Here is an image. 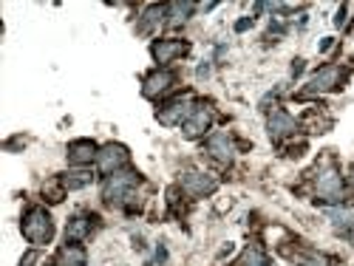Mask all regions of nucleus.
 Segmentation results:
<instances>
[{
	"instance_id": "nucleus-23",
	"label": "nucleus",
	"mask_w": 354,
	"mask_h": 266,
	"mask_svg": "<svg viewBox=\"0 0 354 266\" xmlns=\"http://www.w3.org/2000/svg\"><path fill=\"white\" fill-rule=\"evenodd\" d=\"M304 71V60H295V66H292V74H301Z\"/></svg>"
},
{
	"instance_id": "nucleus-22",
	"label": "nucleus",
	"mask_w": 354,
	"mask_h": 266,
	"mask_svg": "<svg viewBox=\"0 0 354 266\" xmlns=\"http://www.w3.org/2000/svg\"><path fill=\"white\" fill-rule=\"evenodd\" d=\"M250 26H252V17H247V20H239V23H235V32H247Z\"/></svg>"
},
{
	"instance_id": "nucleus-19",
	"label": "nucleus",
	"mask_w": 354,
	"mask_h": 266,
	"mask_svg": "<svg viewBox=\"0 0 354 266\" xmlns=\"http://www.w3.org/2000/svg\"><path fill=\"white\" fill-rule=\"evenodd\" d=\"M241 266H270V263H267V258H263L261 249L250 247V249L244 252V258H241Z\"/></svg>"
},
{
	"instance_id": "nucleus-3",
	"label": "nucleus",
	"mask_w": 354,
	"mask_h": 266,
	"mask_svg": "<svg viewBox=\"0 0 354 266\" xmlns=\"http://www.w3.org/2000/svg\"><path fill=\"white\" fill-rule=\"evenodd\" d=\"M343 82V71L337 66H326V68H320L312 79H309V88H306V94H323V91H335V88Z\"/></svg>"
},
{
	"instance_id": "nucleus-21",
	"label": "nucleus",
	"mask_w": 354,
	"mask_h": 266,
	"mask_svg": "<svg viewBox=\"0 0 354 266\" xmlns=\"http://www.w3.org/2000/svg\"><path fill=\"white\" fill-rule=\"evenodd\" d=\"M196 77H198V79H207V77H210V63H201L198 71H196Z\"/></svg>"
},
{
	"instance_id": "nucleus-25",
	"label": "nucleus",
	"mask_w": 354,
	"mask_h": 266,
	"mask_svg": "<svg viewBox=\"0 0 354 266\" xmlns=\"http://www.w3.org/2000/svg\"><path fill=\"white\" fill-rule=\"evenodd\" d=\"M329 48H332V37H326V40L320 43V51H329Z\"/></svg>"
},
{
	"instance_id": "nucleus-18",
	"label": "nucleus",
	"mask_w": 354,
	"mask_h": 266,
	"mask_svg": "<svg viewBox=\"0 0 354 266\" xmlns=\"http://www.w3.org/2000/svg\"><path fill=\"white\" fill-rule=\"evenodd\" d=\"M165 15H167V12H165L162 6H151V9L145 12V23H142V32H147V28H153L156 23H162V20H165Z\"/></svg>"
},
{
	"instance_id": "nucleus-10",
	"label": "nucleus",
	"mask_w": 354,
	"mask_h": 266,
	"mask_svg": "<svg viewBox=\"0 0 354 266\" xmlns=\"http://www.w3.org/2000/svg\"><path fill=\"white\" fill-rule=\"evenodd\" d=\"M170 85H173V74H170V71H153L151 77L145 79L142 94H145V97H151V99H156L159 94L170 91Z\"/></svg>"
},
{
	"instance_id": "nucleus-12",
	"label": "nucleus",
	"mask_w": 354,
	"mask_h": 266,
	"mask_svg": "<svg viewBox=\"0 0 354 266\" xmlns=\"http://www.w3.org/2000/svg\"><path fill=\"white\" fill-rule=\"evenodd\" d=\"M97 144L88 142V139H80V142H71L68 144V162L71 164H88L91 159H97Z\"/></svg>"
},
{
	"instance_id": "nucleus-11",
	"label": "nucleus",
	"mask_w": 354,
	"mask_h": 266,
	"mask_svg": "<svg viewBox=\"0 0 354 266\" xmlns=\"http://www.w3.org/2000/svg\"><path fill=\"white\" fill-rule=\"evenodd\" d=\"M185 51H187V43H182V40H159V43H153L156 63H173L176 57H182Z\"/></svg>"
},
{
	"instance_id": "nucleus-7",
	"label": "nucleus",
	"mask_w": 354,
	"mask_h": 266,
	"mask_svg": "<svg viewBox=\"0 0 354 266\" xmlns=\"http://www.w3.org/2000/svg\"><path fill=\"white\" fill-rule=\"evenodd\" d=\"M97 162H100L102 173H120V167L128 162V151L122 144H105L97 156Z\"/></svg>"
},
{
	"instance_id": "nucleus-9",
	"label": "nucleus",
	"mask_w": 354,
	"mask_h": 266,
	"mask_svg": "<svg viewBox=\"0 0 354 266\" xmlns=\"http://www.w3.org/2000/svg\"><path fill=\"white\" fill-rule=\"evenodd\" d=\"M267 128H270V136L275 142H281V139H286V136H292L295 131H298V125H295V120H292L286 111H272Z\"/></svg>"
},
{
	"instance_id": "nucleus-8",
	"label": "nucleus",
	"mask_w": 354,
	"mask_h": 266,
	"mask_svg": "<svg viewBox=\"0 0 354 266\" xmlns=\"http://www.w3.org/2000/svg\"><path fill=\"white\" fill-rule=\"evenodd\" d=\"M185 136L187 139H196V136H201L204 131L210 128V108L207 105H196L193 111H190V116L185 120Z\"/></svg>"
},
{
	"instance_id": "nucleus-13",
	"label": "nucleus",
	"mask_w": 354,
	"mask_h": 266,
	"mask_svg": "<svg viewBox=\"0 0 354 266\" xmlns=\"http://www.w3.org/2000/svg\"><path fill=\"white\" fill-rule=\"evenodd\" d=\"M207 153L213 156V159H218V162H232V142H230V136L227 133H213L210 139H207Z\"/></svg>"
},
{
	"instance_id": "nucleus-14",
	"label": "nucleus",
	"mask_w": 354,
	"mask_h": 266,
	"mask_svg": "<svg viewBox=\"0 0 354 266\" xmlns=\"http://www.w3.org/2000/svg\"><path fill=\"white\" fill-rule=\"evenodd\" d=\"M91 221H97L94 216H85V213H77L71 221H68V227H66V235L71 241H80V238H85L88 232H91Z\"/></svg>"
},
{
	"instance_id": "nucleus-17",
	"label": "nucleus",
	"mask_w": 354,
	"mask_h": 266,
	"mask_svg": "<svg viewBox=\"0 0 354 266\" xmlns=\"http://www.w3.org/2000/svg\"><path fill=\"white\" fill-rule=\"evenodd\" d=\"M170 23L173 26H179V23H185L190 15H193V3H170Z\"/></svg>"
},
{
	"instance_id": "nucleus-16",
	"label": "nucleus",
	"mask_w": 354,
	"mask_h": 266,
	"mask_svg": "<svg viewBox=\"0 0 354 266\" xmlns=\"http://www.w3.org/2000/svg\"><path fill=\"white\" fill-rule=\"evenodd\" d=\"M91 182H94V175L85 173V170H80V173H66L63 187H66V190H82V187H88Z\"/></svg>"
},
{
	"instance_id": "nucleus-24",
	"label": "nucleus",
	"mask_w": 354,
	"mask_h": 266,
	"mask_svg": "<svg viewBox=\"0 0 354 266\" xmlns=\"http://www.w3.org/2000/svg\"><path fill=\"white\" fill-rule=\"evenodd\" d=\"M343 17H346V6L337 12V17H335V26H343Z\"/></svg>"
},
{
	"instance_id": "nucleus-20",
	"label": "nucleus",
	"mask_w": 354,
	"mask_h": 266,
	"mask_svg": "<svg viewBox=\"0 0 354 266\" xmlns=\"http://www.w3.org/2000/svg\"><path fill=\"white\" fill-rule=\"evenodd\" d=\"M301 266H329V260L323 258V255H317V252H306L301 258Z\"/></svg>"
},
{
	"instance_id": "nucleus-26",
	"label": "nucleus",
	"mask_w": 354,
	"mask_h": 266,
	"mask_svg": "<svg viewBox=\"0 0 354 266\" xmlns=\"http://www.w3.org/2000/svg\"><path fill=\"white\" fill-rule=\"evenodd\" d=\"M156 258H159V260H165V258H167V249H165V247H159V252H156Z\"/></svg>"
},
{
	"instance_id": "nucleus-4",
	"label": "nucleus",
	"mask_w": 354,
	"mask_h": 266,
	"mask_svg": "<svg viewBox=\"0 0 354 266\" xmlns=\"http://www.w3.org/2000/svg\"><path fill=\"white\" fill-rule=\"evenodd\" d=\"M216 187H218V182L213 179V175H207V173H185L182 175V190L187 196L201 198V196H210Z\"/></svg>"
},
{
	"instance_id": "nucleus-15",
	"label": "nucleus",
	"mask_w": 354,
	"mask_h": 266,
	"mask_svg": "<svg viewBox=\"0 0 354 266\" xmlns=\"http://www.w3.org/2000/svg\"><path fill=\"white\" fill-rule=\"evenodd\" d=\"M57 266H85V252H82V247H74V244L63 247V249H60V258H57Z\"/></svg>"
},
{
	"instance_id": "nucleus-5",
	"label": "nucleus",
	"mask_w": 354,
	"mask_h": 266,
	"mask_svg": "<svg viewBox=\"0 0 354 266\" xmlns=\"http://www.w3.org/2000/svg\"><path fill=\"white\" fill-rule=\"evenodd\" d=\"M317 196L323 201H332V204H337L343 198V179H340L337 170H326V173L317 175Z\"/></svg>"
},
{
	"instance_id": "nucleus-1",
	"label": "nucleus",
	"mask_w": 354,
	"mask_h": 266,
	"mask_svg": "<svg viewBox=\"0 0 354 266\" xmlns=\"http://www.w3.org/2000/svg\"><path fill=\"white\" fill-rule=\"evenodd\" d=\"M23 235L32 244H37V247L48 244L54 238V221H51V216L46 210H40V207H37V210H28L26 218H23Z\"/></svg>"
},
{
	"instance_id": "nucleus-2",
	"label": "nucleus",
	"mask_w": 354,
	"mask_h": 266,
	"mask_svg": "<svg viewBox=\"0 0 354 266\" xmlns=\"http://www.w3.org/2000/svg\"><path fill=\"white\" fill-rule=\"evenodd\" d=\"M136 184H139L136 173H113L111 179L105 182L102 196H105V201H108V204H122V201L133 198Z\"/></svg>"
},
{
	"instance_id": "nucleus-6",
	"label": "nucleus",
	"mask_w": 354,
	"mask_h": 266,
	"mask_svg": "<svg viewBox=\"0 0 354 266\" xmlns=\"http://www.w3.org/2000/svg\"><path fill=\"white\" fill-rule=\"evenodd\" d=\"M190 99L187 97H179V99H173V102H167L165 105V111H159L156 116H159V122L162 125H185V120L190 116Z\"/></svg>"
}]
</instances>
